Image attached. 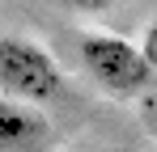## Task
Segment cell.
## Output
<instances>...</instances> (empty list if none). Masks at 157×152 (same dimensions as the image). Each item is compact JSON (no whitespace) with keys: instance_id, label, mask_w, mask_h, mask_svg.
<instances>
[{"instance_id":"7a4b0ae2","label":"cell","mask_w":157,"mask_h":152,"mask_svg":"<svg viewBox=\"0 0 157 152\" xmlns=\"http://www.w3.org/2000/svg\"><path fill=\"white\" fill-rule=\"evenodd\" d=\"M0 89L26 101H51L64 89V72L38 42L0 38Z\"/></svg>"},{"instance_id":"5b68a950","label":"cell","mask_w":157,"mask_h":152,"mask_svg":"<svg viewBox=\"0 0 157 152\" xmlns=\"http://www.w3.org/2000/svg\"><path fill=\"white\" fill-rule=\"evenodd\" d=\"M68 9H81V13H98V9H106V4H115V0H64Z\"/></svg>"},{"instance_id":"277c9868","label":"cell","mask_w":157,"mask_h":152,"mask_svg":"<svg viewBox=\"0 0 157 152\" xmlns=\"http://www.w3.org/2000/svg\"><path fill=\"white\" fill-rule=\"evenodd\" d=\"M140 55H144L149 72H157V17L149 21V30H144V42H140Z\"/></svg>"},{"instance_id":"6da1fadb","label":"cell","mask_w":157,"mask_h":152,"mask_svg":"<svg viewBox=\"0 0 157 152\" xmlns=\"http://www.w3.org/2000/svg\"><path fill=\"white\" fill-rule=\"evenodd\" d=\"M81 63L115 97H132V93H140L153 80L140 47H132V42L115 38V34H85L81 38Z\"/></svg>"},{"instance_id":"3957f363","label":"cell","mask_w":157,"mask_h":152,"mask_svg":"<svg viewBox=\"0 0 157 152\" xmlns=\"http://www.w3.org/2000/svg\"><path fill=\"white\" fill-rule=\"evenodd\" d=\"M47 139V123L17 101H0V152H34Z\"/></svg>"}]
</instances>
